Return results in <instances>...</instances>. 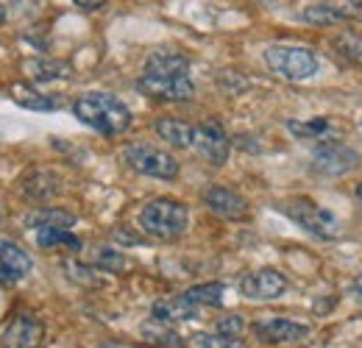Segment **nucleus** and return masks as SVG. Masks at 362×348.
Listing matches in <instances>:
<instances>
[{
    "label": "nucleus",
    "mask_w": 362,
    "mask_h": 348,
    "mask_svg": "<svg viewBox=\"0 0 362 348\" xmlns=\"http://www.w3.org/2000/svg\"><path fill=\"white\" fill-rule=\"evenodd\" d=\"M73 112L81 123H87L103 137H120L132 126V112L129 106L109 95V92H87L73 103Z\"/></svg>",
    "instance_id": "1"
},
{
    "label": "nucleus",
    "mask_w": 362,
    "mask_h": 348,
    "mask_svg": "<svg viewBox=\"0 0 362 348\" xmlns=\"http://www.w3.org/2000/svg\"><path fill=\"white\" fill-rule=\"evenodd\" d=\"M139 226L145 234H151L156 240H176L189 226V212L184 204L173 201V198H153L142 207Z\"/></svg>",
    "instance_id": "2"
},
{
    "label": "nucleus",
    "mask_w": 362,
    "mask_h": 348,
    "mask_svg": "<svg viewBox=\"0 0 362 348\" xmlns=\"http://www.w3.org/2000/svg\"><path fill=\"white\" fill-rule=\"evenodd\" d=\"M265 64L287 81H304L317 73L315 53L307 47H296V45H271L265 50Z\"/></svg>",
    "instance_id": "3"
},
{
    "label": "nucleus",
    "mask_w": 362,
    "mask_h": 348,
    "mask_svg": "<svg viewBox=\"0 0 362 348\" xmlns=\"http://www.w3.org/2000/svg\"><path fill=\"white\" fill-rule=\"evenodd\" d=\"M42 343H45V323L28 309H20L0 323L3 348H42Z\"/></svg>",
    "instance_id": "4"
},
{
    "label": "nucleus",
    "mask_w": 362,
    "mask_h": 348,
    "mask_svg": "<svg viewBox=\"0 0 362 348\" xmlns=\"http://www.w3.org/2000/svg\"><path fill=\"white\" fill-rule=\"evenodd\" d=\"M123 156H126L129 168H134L136 173L142 175L162 178V181H173L179 175V162L170 153H165V151H159V148H153L148 142H132V145H126Z\"/></svg>",
    "instance_id": "5"
},
{
    "label": "nucleus",
    "mask_w": 362,
    "mask_h": 348,
    "mask_svg": "<svg viewBox=\"0 0 362 348\" xmlns=\"http://www.w3.org/2000/svg\"><path fill=\"white\" fill-rule=\"evenodd\" d=\"M281 212L293 220V223H298L301 228H307L310 234L320 237V240L337 237V231H340L337 218L329 209L317 207L315 201H310V198H293V201L281 204Z\"/></svg>",
    "instance_id": "6"
},
{
    "label": "nucleus",
    "mask_w": 362,
    "mask_h": 348,
    "mask_svg": "<svg viewBox=\"0 0 362 348\" xmlns=\"http://www.w3.org/2000/svg\"><path fill=\"white\" fill-rule=\"evenodd\" d=\"M287 279L273 270V267H259V270H248L240 276V293L248 301H273L279 296L287 293Z\"/></svg>",
    "instance_id": "7"
},
{
    "label": "nucleus",
    "mask_w": 362,
    "mask_h": 348,
    "mask_svg": "<svg viewBox=\"0 0 362 348\" xmlns=\"http://www.w3.org/2000/svg\"><path fill=\"white\" fill-rule=\"evenodd\" d=\"M189 148H195V153H198L204 162H209V165H223L228 159L231 142H228V134L223 131L221 123L206 120V123L195 126V131H192V145H189Z\"/></svg>",
    "instance_id": "8"
},
{
    "label": "nucleus",
    "mask_w": 362,
    "mask_h": 348,
    "mask_svg": "<svg viewBox=\"0 0 362 348\" xmlns=\"http://www.w3.org/2000/svg\"><path fill=\"white\" fill-rule=\"evenodd\" d=\"M360 165V153L340 142H320L313 153V168L320 175H343Z\"/></svg>",
    "instance_id": "9"
},
{
    "label": "nucleus",
    "mask_w": 362,
    "mask_h": 348,
    "mask_svg": "<svg viewBox=\"0 0 362 348\" xmlns=\"http://www.w3.org/2000/svg\"><path fill=\"white\" fill-rule=\"evenodd\" d=\"M136 87L142 95L156 98V100H189L195 92L189 76H151V73H145L136 81Z\"/></svg>",
    "instance_id": "10"
},
{
    "label": "nucleus",
    "mask_w": 362,
    "mask_h": 348,
    "mask_svg": "<svg viewBox=\"0 0 362 348\" xmlns=\"http://www.w3.org/2000/svg\"><path fill=\"white\" fill-rule=\"evenodd\" d=\"M254 332H257V337L262 343H271V346H293V343H304L310 337V326L296 323V320H287V318L259 320L254 326Z\"/></svg>",
    "instance_id": "11"
},
{
    "label": "nucleus",
    "mask_w": 362,
    "mask_h": 348,
    "mask_svg": "<svg viewBox=\"0 0 362 348\" xmlns=\"http://www.w3.org/2000/svg\"><path fill=\"white\" fill-rule=\"evenodd\" d=\"M31 270H34V262L17 243L0 240V282H6V284L20 282V279L31 276Z\"/></svg>",
    "instance_id": "12"
},
{
    "label": "nucleus",
    "mask_w": 362,
    "mask_h": 348,
    "mask_svg": "<svg viewBox=\"0 0 362 348\" xmlns=\"http://www.w3.org/2000/svg\"><path fill=\"white\" fill-rule=\"evenodd\" d=\"M204 204L215 215H221V218H228V220L248 218V201L243 195H237L234 190H226V187H209L204 192Z\"/></svg>",
    "instance_id": "13"
},
{
    "label": "nucleus",
    "mask_w": 362,
    "mask_h": 348,
    "mask_svg": "<svg viewBox=\"0 0 362 348\" xmlns=\"http://www.w3.org/2000/svg\"><path fill=\"white\" fill-rule=\"evenodd\" d=\"M187 70H189L187 56H181L176 50H156L145 62V73L151 76H187Z\"/></svg>",
    "instance_id": "14"
},
{
    "label": "nucleus",
    "mask_w": 362,
    "mask_h": 348,
    "mask_svg": "<svg viewBox=\"0 0 362 348\" xmlns=\"http://www.w3.org/2000/svg\"><path fill=\"white\" fill-rule=\"evenodd\" d=\"M139 335H142V340H145L148 346H153V348H187V343H184V337H181L179 332H176L170 323L156 320V318L148 320V323H142Z\"/></svg>",
    "instance_id": "15"
},
{
    "label": "nucleus",
    "mask_w": 362,
    "mask_h": 348,
    "mask_svg": "<svg viewBox=\"0 0 362 348\" xmlns=\"http://www.w3.org/2000/svg\"><path fill=\"white\" fill-rule=\"evenodd\" d=\"M59 190H62V181L50 170H34L23 178V192L31 201H50L53 195H59Z\"/></svg>",
    "instance_id": "16"
},
{
    "label": "nucleus",
    "mask_w": 362,
    "mask_h": 348,
    "mask_svg": "<svg viewBox=\"0 0 362 348\" xmlns=\"http://www.w3.org/2000/svg\"><path fill=\"white\" fill-rule=\"evenodd\" d=\"M201 306H195L187 296H176V298H165L153 304V318L165 320V323H179V320H192L198 315Z\"/></svg>",
    "instance_id": "17"
},
{
    "label": "nucleus",
    "mask_w": 362,
    "mask_h": 348,
    "mask_svg": "<svg viewBox=\"0 0 362 348\" xmlns=\"http://www.w3.org/2000/svg\"><path fill=\"white\" fill-rule=\"evenodd\" d=\"M153 131L159 134V139H165L168 145L173 148H189L192 145V131L195 126L184 123V120H176V117H162L153 123Z\"/></svg>",
    "instance_id": "18"
},
{
    "label": "nucleus",
    "mask_w": 362,
    "mask_h": 348,
    "mask_svg": "<svg viewBox=\"0 0 362 348\" xmlns=\"http://www.w3.org/2000/svg\"><path fill=\"white\" fill-rule=\"evenodd\" d=\"M8 92H11L14 103H20V106H25V109H31V112H50V109H56V106L62 103L59 98L42 95V92L25 87V84H14V87L8 89Z\"/></svg>",
    "instance_id": "19"
},
{
    "label": "nucleus",
    "mask_w": 362,
    "mask_h": 348,
    "mask_svg": "<svg viewBox=\"0 0 362 348\" xmlns=\"http://www.w3.org/2000/svg\"><path fill=\"white\" fill-rule=\"evenodd\" d=\"M25 226L28 228H73L76 218L64 209H37V212H28L25 215Z\"/></svg>",
    "instance_id": "20"
},
{
    "label": "nucleus",
    "mask_w": 362,
    "mask_h": 348,
    "mask_svg": "<svg viewBox=\"0 0 362 348\" xmlns=\"http://www.w3.org/2000/svg\"><path fill=\"white\" fill-rule=\"evenodd\" d=\"M37 245L40 248H67V251H78L81 240L70 231V228H37Z\"/></svg>",
    "instance_id": "21"
},
{
    "label": "nucleus",
    "mask_w": 362,
    "mask_h": 348,
    "mask_svg": "<svg viewBox=\"0 0 362 348\" xmlns=\"http://www.w3.org/2000/svg\"><path fill=\"white\" fill-rule=\"evenodd\" d=\"M195 306H221L223 301V284L221 282H209V284H195L184 293Z\"/></svg>",
    "instance_id": "22"
},
{
    "label": "nucleus",
    "mask_w": 362,
    "mask_h": 348,
    "mask_svg": "<svg viewBox=\"0 0 362 348\" xmlns=\"http://www.w3.org/2000/svg\"><path fill=\"white\" fill-rule=\"evenodd\" d=\"M92 265L100 267V270H112V273H123V270H129V260H126L123 254H117L115 248H109V245L92 251Z\"/></svg>",
    "instance_id": "23"
},
{
    "label": "nucleus",
    "mask_w": 362,
    "mask_h": 348,
    "mask_svg": "<svg viewBox=\"0 0 362 348\" xmlns=\"http://www.w3.org/2000/svg\"><path fill=\"white\" fill-rule=\"evenodd\" d=\"M287 129L293 131L296 137H301V139H323V142H329V137H332L329 120H310V123H296V120H290Z\"/></svg>",
    "instance_id": "24"
},
{
    "label": "nucleus",
    "mask_w": 362,
    "mask_h": 348,
    "mask_svg": "<svg viewBox=\"0 0 362 348\" xmlns=\"http://www.w3.org/2000/svg\"><path fill=\"white\" fill-rule=\"evenodd\" d=\"M28 73L37 81H53V79H67L70 67L64 62H28Z\"/></svg>",
    "instance_id": "25"
},
{
    "label": "nucleus",
    "mask_w": 362,
    "mask_h": 348,
    "mask_svg": "<svg viewBox=\"0 0 362 348\" xmlns=\"http://www.w3.org/2000/svg\"><path fill=\"white\" fill-rule=\"evenodd\" d=\"M307 23H313V25H334V23H343V14L332 6V3H317V6H310V8H304V14H301Z\"/></svg>",
    "instance_id": "26"
},
{
    "label": "nucleus",
    "mask_w": 362,
    "mask_h": 348,
    "mask_svg": "<svg viewBox=\"0 0 362 348\" xmlns=\"http://www.w3.org/2000/svg\"><path fill=\"white\" fill-rule=\"evenodd\" d=\"M334 47H337L346 59L362 64V34H357V31H343V34L334 40Z\"/></svg>",
    "instance_id": "27"
},
{
    "label": "nucleus",
    "mask_w": 362,
    "mask_h": 348,
    "mask_svg": "<svg viewBox=\"0 0 362 348\" xmlns=\"http://www.w3.org/2000/svg\"><path fill=\"white\" fill-rule=\"evenodd\" d=\"M198 343H201V348H248L243 337H228V335H221V332H215V335H201Z\"/></svg>",
    "instance_id": "28"
},
{
    "label": "nucleus",
    "mask_w": 362,
    "mask_h": 348,
    "mask_svg": "<svg viewBox=\"0 0 362 348\" xmlns=\"http://www.w3.org/2000/svg\"><path fill=\"white\" fill-rule=\"evenodd\" d=\"M218 332H221V335H228V337H243L245 320H243L240 315H226V318L218 320Z\"/></svg>",
    "instance_id": "29"
},
{
    "label": "nucleus",
    "mask_w": 362,
    "mask_h": 348,
    "mask_svg": "<svg viewBox=\"0 0 362 348\" xmlns=\"http://www.w3.org/2000/svg\"><path fill=\"white\" fill-rule=\"evenodd\" d=\"M332 6L343 14V20H360L362 23V0H332Z\"/></svg>",
    "instance_id": "30"
},
{
    "label": "nucleus",
    "mask_w": 362,
    "mask_h": 348,
    "mask_svg": "<svg viewBox=\"0 0 362 348\" xmlns=\"http://www.w3.org/2000/svg\"><path fill=\"white\" fill-rule=\"evenodd\" d=\"M76 6H81V8H100L106 0H73Z\"/></svg>",
    "instance_id": "31"
},
{
    "label": "nucleus",
    "mask_w": 362,
    "mask_h": 348,
    "mask_svg": "<svg viewBox=\"0 0 362 348\" xmlns=\"http://www.w3.org/2000/svg\"><path fill=\"white\" fill-rule=\"evenodd\" d=\"M100 348H136V346H129V343H115V340H106V343H100Z\"/></svg>",
    "instance_id": "32"
},
{
    "label": "nucleus",
    "mask_w": 362,
    "mask_h": 348,
    "mask_svg": "<svg viewBox=\"0 0 362 348\" xmlns=\"http://www.w3.org/2000/svg\"><path fill=\"white\" fill-rule=\"evenodd\" d=\"M354 296H357V301H362V273L354 279Z\"/></svg>",
    "instance_id": "33"
},
{
    "label": "nucleus",
    "mask_w": 362,
    "mask_h": 348,
    "mask_svg": "<svg viewBox=\"0 0 362 348\" xmlns=\"http://www.w3.org/2000/svg\"><path fill=\"white\" fill-rule=\"evenodd\" d=\"M3 23H6V6L0 3V25H3Z\"/></svg>",
    "instance_id": "34"
},
{
    "label": "nucleus",
    "mask_w": 362,
    "mask_h": 348,
    "mask_svg": "<svg viewBox=\"0 0 362 348\" xmlns=\"http://www.w3.org/2000/svg\"><path fill=\"white\" fill-rule=\"evenodd\" d=\"M357 204H360V209H362V184L357 187Z\"/></svg>",
    "instance_id": "35"
},
{
    "label": "nucleus",
    "mask_w": 362,
    "mask_h": 348,
    "mask_svg": "<svg viewBox=\"0 0 362 348\" xmlns=\"http://www.w3.org/2000/svg\"><path fill=\"white\" fill-rule=\"evenodd\" d=\"M257 3H268V0H257Z\"/></svg>",
    "instance_id": "36"
},
{
    "label": "nucleus",
    "mask_w": 362,
    "mask_h": 348,
    "mask_svg": "<svg viewBox=\"0 0 362 348\" xmlns=\"http://www.w3.org/2000/svg\"><path fill=\"white\" fill-rule=\"evenodd\" d=\"M0 226H3V215H0Z\"/></svg>",
    "instance_id": "37"
}]
</instances>
